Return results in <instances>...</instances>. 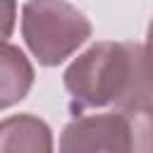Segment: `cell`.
<instances>
[{
	"instance_id": "obj_1",
	"label": "cell",
	"mask_w": 153,
	"mask_h": 153,
	"mask_svg": "<svg viewBox=\"0 0 153 153\" xmlns=\"http://www.w3.org/2000/svg\"><path fill=\"white\" fill-rule=\"evenodd\" d=\"M62 81L72 98V112L105 105H115L117 110L151 105L141 43L98 41L65 69Z\"/></svg>"
},
{
	"instance_id": "obj_2",
	"label": "cell",
	"mask_w": 153,
	"mask_h": 153,
	"mask_svg": "<svg viewBox=\"0 0 153 153\" xmlns=\"http://www.w3.org/2000/svg\"><path fill=\"white\" fill-rule=\"evenodd\" d=\"M22 36L43 67H57L91 38V22L69 2H24Z\"/></svg>"
},
{
	"instance_id": "obj_3",
	"label": "cell",
	"mask_w": 153,
	"mask_h": 153,
	"mask_svg": "<svg viewBox=\"0 0 153 153\" xmlns=\"http://www.w3.org/2000/svg\"><path fill=\"white\" fill-rule=\"evenodd\" d=\"M60 153H129L124 112L74 117L60 134Z\"/></svg>"
},
{
	"instance_id": "obj_4",
	"label": "cell",
	"mask_w": 153,
	"mask_h": 153,
	"mask_svg": "<svg viewBox=\"0 0 153 153\" xmlns=\"http://www.w3.org/2000/svg\"><path fill=\"white\" fill-rule=\"evenodd\" d=\"M0 153H53V131L31 112L0 120Z\"/></svg>"
},
{
	"instance_id": "obj_5",
	"label": "cell",
	"mask_w": 153,
	"mask_h": 153,
	"mask_svg": "<svg viewBox=\"0 0 153 153\" xmlns=\"http://www.w3.org/2000/svg\"><path fill=\"white\" fill-rule=\"evenodd\" d=\"M36 72L22 48L0 41V110L24 100L33 86Z\"/></svg>"
},
{
	"instance_id": "obj_6",
	"label": "cell",
	"mask_w": 153,
	"mask_h": 153,
	"mask_svg": "<svg viewBox=\"0 0 153 153\" xmlns=\"http://www.w3.org/2000/svg\"><path fill=\"white\" fill-rule=\"evenodd\" d=\"M122 112L129 129V153H153V103Z\"/></svg>"
},
{
	"instance_id": "obj_7",
	"label": "cell",
	"mask_w": 153,
	"mask_h": 153,
	"mask_svg": "<svg viewBox=\"0 0 153 153\" xmlns=\"http://www.w3.org/2000/svg\"><path fill=\"white\" fill-rule=\"evenodd\" d=\"M141 65H143V76H146L148 96H151V103H153V19L148 22L146 43L141 45Z\"/></svg>"
},
{
	"instance_id": "obj_8",
	"label": "cell",
	"mask_w": 153,
	"mask_h": 153,
	"mask_svg": "<svg viewBox=\"0 0 153 153\" xmlns=\"http://www.w3.org/2000/svg\"><path fill=\"white\" fill-rule=\"evenodd\" d=\"M14 22H17V2L0 0V41L12 36Z\"/></svg>"
}]
</instances>
